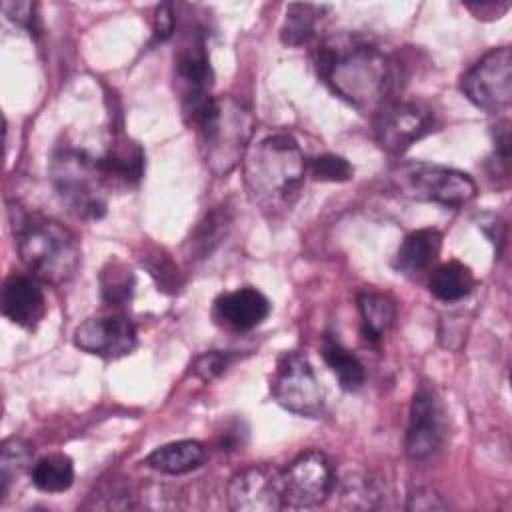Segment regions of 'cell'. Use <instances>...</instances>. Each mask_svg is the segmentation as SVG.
I'll use <instances>...</instances> for the list:
<instances>
[{
  "mask_svg": "<svg viewBox=\"0 0 512 512\" xmlns=\"http://www.w3.org/2000/svg\"><path fill=\"white\" fill-rule=\"evenodd\" d=\"M318 76L356 110L378 112L392 102L400 82L398 62L362 36H338L316 52Z\"/></svg>",
  "mask_w": 512,
  "mask_h": 512,
  "instance_id": "cell-1",
  "label": "cell"
},
{
  "mask_svg": "<svg viewBox=\"0 0 512 512\" xmlns=\"http://www.w3.org/2000/svg\"><path fill=\"white\" fill-rule=\"evenodd\" d=\"M306 158L298 142L286 134H270L244 156V182L252 202L266 214H280L298 200Z\"/></svg>",
  "mask_w": 512,
  "mask_h": 512,
  "instance_id": "cell-2",
  "label": "cell"
},
{
  "mask_svg": "<svg viewBox=\"0 0 512 512\" xmlns=\"http://www.w3.org/2000/svg\"><path fill=\"white\" fill-rule=\"evenodd\" d=\"M14 238L20 260L32 276L48 284L68 282L80 266V244L70 228L58 220L18 212Z\"/></svg>",
  "mask_w": 512,
  "mask_h": 512,
  "instance_id": "cell-3",
  "label": "cell"
},
{
  "mask_svg": "<svg viewBox=\"0 0 512 512\" xmlns=\"http://www.w3.org/2000/svg\"><path fill=\"white\" fill-rule=\"evenodd\" d=\"M198 134V148L214 176L230 174L248 152L254 130L250 110L232 96H218L190 122Z\"/></svg>",
  "mask_w": 512,
  "mask_h": 512,
  "instance_id": "cell-4",
  "label": "cell"
},
{
  "mask_svg": "<svg viewBox=\"0 0 512 512\" xmlns=\"http://www.w3.org/2000/svg\"><path fill=\"white\" fill-rule=\"evenodd\" d=\"M52 184L62 202L82 218L98 220L106 214V182L96 158L74 146H60L50 162Z\"/></svg>",
  "mask_w": 512,
  "mask_h": 512,
  "instance_id": "cell-5",
  "label": "cell"
},
{
  "mask_svg": "<svg viewBox=\"0 0 512 512\" xmlns=\"http://www.w3.org/2000/svg\"><path fill=\"white\" fill-rule=\"evenodd\" d=\"M390 182L398 194L410 200L448 208H460L476 196V184L466 172L418 160L398 164L390 172Z\"/></svg>",
  "mask_w": 512,
  "mask_h": 512,
  "instance_id": "cell-6",
  "label": "cell"
},
{
  "mask_svg": "<svg viewBox=\"0 0 512 512\" xmlns=\"http://www.w3.org/2000/svg\"><path fill=\"white\" fill-rule=\"evenodd\" d=\"M212 78L206 32L200 26H192L180 36L174 50V88L188 122H192L212 100Z\"/></svg>",
  "mask_w": 512,
  "mask_h": 512,
  "instance_id": "cell-7",
  "label": "cell"
},
{
  "mask_svg": "<svg viewBox=\"0 0 512 512\" xmlns=\"http://www.w3.org/2000/svg\"><path fill=\"white\" fill-rule=\"evenodd\" d=\"M272 398L288 412L318 416L324 406V390L310 360L296 350L282 352L270 380Z\"/></svg>",
  "mask_w": 512,
  "mask_h": 512,
  "instance_id": "cell-8",
  "label": "cell"
},
{
  "mask_svg": "<svg viewBox=\"0 0 512 512\" xmlns=\"http://www.w3.org/2000/svg\"><path fill=\"white\" fill-rule=\"evenodd\" d=\"M464 96L486 112H502L512 102V52L508 46L486 52L462 74Z\"/></svg>",
  "mask_w": 512,
  "mask_h": 512,
  "instance_id": "cell-9",
  "label": "cell"
},
{
  "mask_svg": "<svg viewBox=\"0 0 512 512\" xmlns=\"http://www.w3.org/2000/svg\"><path fill=\"white\" fill-rule=\"evenodd\" d=\"M336 486L330 460L320 450H304L282 470L284 506L312 508L322 504Z\"/></svg>",
  "mask_w": 512,
  "mask_h": 512,
  "instance_id": "cell-10",
  "label": "cell"
},
{
  "mask_svg": "<svg viewBox=\"0 0 512 512\" xmlns=\"http://www.w3.org/2000/svg\"><path fill=\"white\" fill-rule=\"evenodd\" d=\"M436 130L430 108L418 102H390L374 116V138L390 154H402Z\"/></svg>",
  "mask_w": 512,
  "mask_h": 512,
  "instance_id": "cell-11",
  "label": "cell"
},
{
  "mask_svg": "<svg viewBox=\"0 0 512 512\" xmlns=\"http://www.w3.org/2000/svg\"><path fill=\"white\" fill-rule=\"evenodd\" d=\"M446 438V412L430 386H420L410 402L406 428V454L412 460L434 456Z\"/></svg>",
  "mask_w": 512,
  "mask_h": 512,
  "instance_id": "cell-12",
  "label": "cell"
},
{
  "mask_svg": "<svg viewBox=\"0 0 512 512\" xmlns=\"http://www.w3.org/2000/svg\"><path fill=\"white\" fill-rule=\"evenodd\" d=\"M226 496L236 512H276L284 508L282 470L270 464L248 466L230 478Z\"/></svg>",
  "mask_w": 512,
  "mask_h": 512,
  "instance_id": "cell-13",
  "label": "cell"
},
{
  "mask_svg": "<svg viewBox=\"0 0 512 512\" xmlns=\"http://www.w3.org/2000/svg\"><path fill=\"white\" fill-rule=\"evenodd\" d=\"M136 326L124 314L88 318L74 330V344L100 358H122L136 348Z\"/></svg>",
  "mask_w": 512,
  "mask_h": 512,
  "instance_id": "cell-14",
  "label": "cell"
},
{
  "mask_svg": "<svg viewBox=\"0 0 512 512\" xmlns=\"http://www.w3.org/2000/svg\"><path fill=\"white\" fill-rule=\"evenodd\" d=\"M270 314V300L252 286L224 292L214 300L212 316L216 324L234 332H248L260 326Z\"/></svg>",
  "mask_w": 512,
  "mask_h": 512,
  "instance_id": "cell-15",
  "label": "cell"
},
{
  "mask_svg": "<svg viewBox=\"0 0 512 512\" xmlns=\"http://www.w3.org/2000/svg\"><path fill=\"white\" fill-rule=\"evenodd\" d=\"M2 314L24 330H34L46 314L40 280L32 274H12L2 288Z\"/></svg>",
  "mask_w": 512,
  "mask_h": 512,
  "instance_id": "cell-16",
  "label": "cell"
},
{
  "mask_svg": "<svg viewBox=\"0 0 512 512\" xmlns=\"http://www.w3.org/2000/svg\"><path fill=\"white\" fill-rule=\"evenodd\" d=\"M96 164L106 186H134L144 176V150L130 138L116 136Z\"/></svg>",
  "mask_w": 512,
  "mask_h": 512,
  "instance_id": "cell-17",
  "label": "cell"
},
{
  "mask_svg": "<svg viewBox=\"0 0 512 512\" xmlns=\"http://www.w3.org/2000/svg\"><path fill=\"white\" fill-rule=\"evenodd\" d=\"M442 248V234L434 228H420L410 232L400 244L394 266L406 276H418L426 272L438 258Z\"/></svg>",
  "mask_w": 512,
  "mask_h": 512,
  "instance_id": "cell-18",
  "label": "cell"
},
{
  "mask_svg": "<svg viewBox=\"0 0 512 512\" xmlns=\"http://www.w3.org/2000/svg\"><path fill=\"white\" fill-rule=\"evenodd\" d=\"M230 226L232 212L228 206H216L210 212H206L184 242L186 258L192 262L208 258L224 242V238L230 232Z\"/></svg>",
  "mask_w": 512,
  "mask_h": 512,
  "instance_id": "cell-19",
  "label": "cell"
},
{
  "mask_svg": "<svg viewBox=\"0 0 512 512\" xmlns=\"http://www.w3.org/2000/svg\"><path fill=\"white\" fill-rule=\"evenodd\" d=\"M206 460V448L198 440H178L152 450L146 464L160 474H186L200 468Z\"/></svg>",
  "mask_w": 512,
  "mask_h": 512,
  "instance_id": "cell-20",
  "label": "cell"
},
{
  "mask_svg": "<svg viewBox=\"0 0 512 512\" xmlns=\"http://www.w3.org/2000/svg\"><path fill=\"white\" fill-rule=\"evenodd\" d=\"M472 288H474V274L466 264L458 260L440 264L438 268L432 270L428 278L430 294L442 302L464 300L472 292Z\"/></svg>",
  "mask_w": 512,
  "mask_h": 512,
  "instance_id": "cell-21",
  "label": "cell"
},
{
  "mask_svg": "<svg viewBox=\"0 0 512 512\" xmlns=\"http://www.w3.org/2000/svg\"><path fill=\"white\" fill-rule=\"evenodd\" d=\"M324 12H328L326 4H310V2L290 4L286 8L284 24L280 28V40L286 46L308 44L316 36V30Z\"/></svg>",
  "mask_w": 512,
  "mask_h": 512,
  "instance_id": "cell-22",
  "label": "cell"
},
{
  "mask_svg": "<svg viewBox=\"0 0 512 512\" xmlns=\"http://www.w3.org/2000/svg\"><path fill=\"white\" fill-rule=\"evenodd\" d=\"M358 310L362 318V334L370 342H378L396 318L394 300L376 290H364L358 294Z\"/></svg>",
  "mask_w": 512,
  "mask_h": 512,
  "instance_id": "cell-23",
  "label": "cell"
},
{
  "mask_svg": "<svg viewBox=\"0 0 512 512\" xmlns=\"http://www.w3.org/2000/svg\"><path fill=\"white\" fill-rule=\"evenodd\" d=\"M322 356L344 390L354 392L364 384L366 372H364L362 362L336 336L324 334Z\"/></svg>",
  "mask_w": 512,
  "mask_h": 512,
  "instance_id": "cell-24",
  "label": "cell"
},
{
  "mask_svg": "<svg viewBox=\"0 0 512 512\" xmlns=\"http://www.w3.org/2000/svg\"><path fill=\"white\" fill-rule=\"evenodd\" d=\"M30 480L40 492H66L74 482V464L62 452L42 456L30 466Z\"/></svg>",
  "mask_w": 512,
  "mask_h": 512,
  "instance_id": "cell-25",
  "label": "cell"
},
{
  "mask_svg": "<svg viewBox=\"0 0 512 512\" xmlns=\"http://www.w3.org/2000/svg\"><path fill=\"white\" fill-rule=\"evenodd\" d=\"M136 286L134 272L120 260H110L100 272L102 300L110 306H124L132 300Z\"/></svg>",
  "mask_w": 512,
  "mask_h": 512,
  "instance_id": "cell-26",
  "label": "cell"
},
{
  "mask_svg": "<svg viewBox=\"0 0 512 512\" xmlns=\"http://www.w3.org/2000/svg\"><path fill=\"white\" fill-rule=\"evenodd\" d=\"M32 466V450L20 438H8L2 442L0 452V498L4 500L12 482Z\"/></svg>",
  "mask_w": 512,
  "mask_h": 512,
  "instance_id": "cell-27",
  "label": "cell"
},
{
  "mask_svg": "<svg viewBox=\"0 0 512 512\" xmlns=\"http://www.w3.org/2000/svg\"><path fill=\"white\" fill-rule=\"evenodd\" d=\"M142 266L148 270V274L154 278V282L158 284V290H164V292H178V288L182 286V280H180V272H178V266L172 262V258L158 250V248H148L142 256Z\"/></svg>",
  "mask_w": 512,
  "mask_h": 512,
  "instance_id": "cell-28",
  "label": "cell"
},
{
  "mask_svg": "<svg viewBox=\"0 0 512 512\" xmlns=\"http://www.w3.org/2000/svg\"><path fill=\"white\" fill-rule=\"evenodd\" d=\"M306 170L320 182H346L354 176L352 164L338 154H320L306 160Z\"/></svg>",
  "mask_w": 512,
  "mask_h": 512,
  "instance_id": "cell-29",
  "label": "cell"
},
{
  "mask_svg": "<svg viewBox=\"0 0 512 512\" xmlns=\"http://www.w3.org/2000/svg\"><path fill=\"white\" fill-rule=\"evenodd\" d=\"M338 496H342L344 504L350 508H370L380 496V490L376 488V482L368 476H350L342 480Z\"/></svg>",
  "mask_w": 512,
  "mask_h": 512,
  "instance_id": "cell-30",
  "label": "cell"
},
{
  "mask_svg": "<svg viewBox=\"0 0 512 512\" xmlns=\"http://www.w3.org/2000/svg\"><path fill=\"white\" fill-rule=\"evenodd\" d=\"M234 362V354L232 352H222V350H210L200 354L194 364H192V372L204 380L210 382L214 378H218L230 364Z\"/></svg>",
  "mask_w": 512,
  "mask_h": 512,
  "instance_id": "cell-31",
  "label": "cell"
},
{
  "mask_svg": "<svg viewBox=\"0 0 512 512\" xmlns=\"http://www.w3.org/2000/svg\"><path fill=\"white\" fill-rule=\"evenodd\" d=\"M2 10H4V14H6L12 22H16L18 26L30 30V34L36 30V20H38V16H36V12H34L36 6H34L32 2H4V4H2Z\"/></svg>",
  "mask_w": 512,
  "mask_h": 512,
  "instance_id": "cell-32",
  "label": "cell"
},
{
  "mask_svg": "<svg viewBox=\"0 0 512 512\" xmlns=\"http://www.w3.org/2000/svg\"><path fill=\"white\" fill-rule=\"evenodd\" d=\"M154 38L156 40H166L174 34L176 30V10H174V4H160L156 6V12H154Z\"/></svg>",
  "mask_w": 512,
  "mask_h": 512,
  "instance_id": "cell-33",
  "label": "cell"
},
{
  "mask_svg": "<svg viewBox=\"0 0 512 512\" xmlns=\"http://www.w3.org/2000/svg\"><path fill=\"white\" fill-rule=\"evenodd\" d=\"M406 508L430 512V510H444V508H448V504L442 500V496L438 492H434L430 488H418L416 492H412L408 496Z\"/></svg>",
  "mask_w": 512,
  "mask_h": 512,
  "instance_id": "cell-34",
  "label": "cell"
},
{
  "mask_svg": "<svg viewBox=\"0 0 512 512\" xmlns=\"http://www.w3.org/2000/svg\"><path fill=\"white\" fill-rule=\"evenodd\" d=\"M478 228L488 236L492 244H500L504 240V224L494 214H482L478 220Z\"/></svg>",
  "mask_w": 512,
  "mask_h": 512,
  "instance_id": "cell-35",
  "label": "cell"
}]
</instances>
